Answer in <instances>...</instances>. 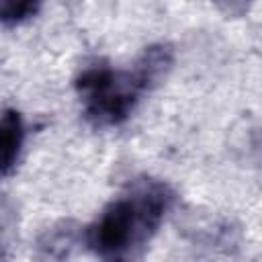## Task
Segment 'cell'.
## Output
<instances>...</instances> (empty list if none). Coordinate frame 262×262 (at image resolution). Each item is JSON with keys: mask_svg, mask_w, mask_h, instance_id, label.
<instances>
[{"mask_svg": "<svg viewBox=\"0 0 262 262\" xmlns=\"http://www.w3.org/2000/svg\"><path fill=\"white\" fill-rule=\"evenodd\" d=\"M174 192L162 182H141L129 196L108 203L88 227V248L100 258H121L143 246L162 223Z\"/></svg>", "mask_w": 262, "mask_h": 262, "instance_id": "obj_1", "label": "cell"}, {"mask_svg": "<svg viewBox=\"0 0 262 262\" xmlns=\"http://www.w3.org/2000/svg\"><path fill=\"white\" fill-rule=\"evenodd\" d=\"M76 90L84 98L86 119L96 127H111L131 115L145 86L135 70L90 66L76 78Z\"/></svg>", "mask_w": 262, "mask_h": 262, "instance_id": "obj_2", "label": "cell"}, {"mask_svg": "<svg viewBox=\"0 0 262 262\" xmlns=\"http://www.w3.org/2000/svg\"><path fill=\"white\" fill-rule=\"evenodd\" d=\"M172 63H174V53L170 45H151L141 53L133 70L139 76L145 90H149L168 76Z\"/></svg>", "mask_w": 262, "mask_h": 262, "instance_id": "obj_3", "label": "cell"}, {"mask_svg": "<svg viewBox=\"0 0 262 262\" xmlns=\"http://www.w3.org/2000/svg\"><path fill=\"white\" fill-rule=\"evenodd\" d=\"M25 129H23V119L14 108H4L2 119H0V147H2V174L8 176L10 170L14 168L20 145H23Z\"/></svg>", "mask_w": 262, "mask_h": 262, "instance_id": "obj_4", "label": "cell"}, {"mask_svg": "<svg viewBox=\"0 0 262 262\" xmlns=\"http://www.w3.org/2000/svg\"><path fill=\"white\" fill-rule=\"evenodd\" d=\"M41 6V0H2V23L4 25H18L33 16L37 8Z\"/></svg>", "mask_w": 262, "mask_h": 262, "instance_id": "obj_5", "label": "cell"}, {"mask_svg": "<svg viewBox=\"0 0 262 262\" xmlns=\"http://www.w3.org/2000/svg\"><path fill=\"white\" fill-rule=\"evenodd\" d=\"M215 2H221V0H215ZM246 4H248V0H227V4L223 6V10L229 12V14H233V12H242V10L246 8Z\"/></svg>", "mask_w": 262, "mask_h": 262, "instance_id": "obj_6", "label": "cell"}]
</instances>
